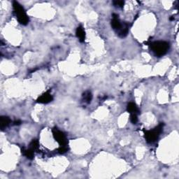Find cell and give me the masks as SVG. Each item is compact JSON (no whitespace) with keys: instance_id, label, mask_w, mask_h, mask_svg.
<instances>
[{"instance_id":"cell-1","label":"cell","mask_w":179,"mask_h":179,"mask_svg":"<svg viewBox=\"0 0 179 179\" xmlns=\"http://www.w3.org/2000/svg\"><path fill=\"white\" fill-rule=\"evenodd\" d=\"M148 43L150 48L154 53L158 57L164 55L168 51L169 48V43L162 41H158L154 42H146Z\"/></svg>"},{"instance_id":"cell-2","label":"cell","mask_w":179,"mask_h":179,"mask_svg":"<svg viewBox=\"0 0 179 179\" xmlns=\"http://www.w3.org/2000/svg\"><path fill=\"white\" fill-rule=\"evenodd\" d=\"M13 8L18 22L23 25H28L29 23V17L25 12L24 8L16 1H14L13 2Z\"/></svg>"},{"instance_id":"cell-3","label":"cell","mask_w":179,"mask_h":179,"mask_svg":"<svg viewBox=\"0 0 179 179\" xmlns=\"http://www.w3.org/2000/svg\"><path fill=\"white\" fill-rule=\"evenodd\" d=\"M163 127L164 123H160L153 130L144 132V137L148 143H153L158 139L159 134L162 132Z\"/></svg>"},{"instance_id":"cell-4","label":"cell","mask_w":179,"mask_h":179,"mask_svg":"<svg viewBox=\"0 0 179 179\" xmlns=\"http://www.w3.org/2000/svg\"><path fill=\"white\" fill-rule=\"evenodd\" d=\"M52 135H53L54 139L58 142L60 146H67L68 141L66 138V136L63 132L60 131L57 128L54 127L52 130Z\"/></svg>"},{"instance_id":"cell-5","label":"cell","mask_w":179,"mask_h":179,"mask_svg":"<svg viewBox=\"0 0 179 179\" xmlns=\"http://www.w3.org/2000/svg\"><path fill=\"white\" fill-rule=\"evenodd\" d=\"M52 100H53V97L49 92V91H48V92L41 95L36 100V102L40 103V104H48V103L51 102Z\"/></svg>"},{"instance_id":"cell-6","label":"cell","mask_w":179,"mask_h":179,"mask_svg":"<svg viewBox=\"0 0 179 179\" xmlns=\"http://www.w3.org/2000/svg\"><path fill=\"white\" fill-rule=\"evenodd\" d=\"M111 25L112 28L114 30L117 31V32H118L121 29L122 25L120 23L119 18H118V15L115 14V13L113 14V20H111Z\"/></svg>"},{"instance_id":"cell-7","label":"cell","mask_w":179,"mask_h":179,"mask_svg":"<svg viewBox=\"0 0 179 179\" xmlns=\"http://www.w3.org/2000/svg\"><path fill=\"white\" fill-rule=\"evenodd\" d=\"M76 36L79 39L81 43L84 42L85 39V32L84 29L83 28V27H78L76 31Z\"/></svg>"},{"instance_id":"cell-8","label":"cell","mask_w":179,"mask_h":179,"mask_svg":"<svg viewBox=\"0 0 179 179\" xmlns=\"http://www.w3.org/2000/svg\"><path fill=\"white\" fill-rule=\"evenodd\" d=\"M128 32H129V25H128L127 23H124V24L122 25L121 29L118 31V36L121 38L125 37L128 34Z\"/></svg>"},{"instance_id":"cell-9","label":"cell","mask_w":179,"mask_h":179,"mask_svg":"<svg viewBox=\"0 0 179 179\" xmlns=\"http://www.w3.org/2000/svg\"><path fill=\"white\" fill-rule=\"evenodd\" d=\"M22 153L23 155H25L27 158L29 159H32L34 158V151L32 150L31 148H28L26 149L25 148H23L22 150Z\"/></svg>"},{"instance_id":"cell-10","label":"cell","mask_w":179,"mask_h":179,"mask_svg":"<svg viewBox=\"0 0 179 179\" xmlns=\"http://www.w3.org/2000/svg\"><path fill=\"white\" fill-rule=\"evenodd\" d=\"M127 111L131 114H137L139 113V108H138L137 105L134 104V102H130L129 104H127Z\"/></svg>"},{"instance_id":"cell-11","label":"cell","mask_w":179,"mask_h":179,"mask_svg":"<svg viewBox=\"0 0 179 179\" xmlns=\"http://www.w3.org/2000/svg\"><path fill=\"white\" fill-rule=\"evenodd\" d=\"M10 123H11L10 118L7 117V116H1V119H0V124H1V130H3L4 128L8 127Z\"/></svg>"},{"instance_id":"cell-12","label":"cell","mask_w":179,"mask_h":179,"mask_svg":"<svg viewBox=\"0 0 179 179\" xmlns=\"http://www.w3.org/2000/svg\"><path fill=\"white\" fill-rule=\"evenodd\" d=\"M83 99H84L85 102L90 104L91 102V101L92 100V95L90 91H87L83 94Z\"/></svg>"},{"instance_id":"cell-13","label":"cell","mask_w":179,"mask_h":179,"mask_svg":"<svg viewBox=\"0 0 179 179\" xmlns=\"http://www.w3.org/2000/svg\"><path fill=\"white\" fill-rule=\"evenodd\" d=\"M39 147V141L37 139H33L32 141H31L30 144V148H31L33 151H35L36 150H38Z\"/></svg>"},{"instance_id":"cell-14","label":"cell","mask_w":179,"mask_h":179,"mask_svg":"<svg viewBox=\"0 0 179 179\" xmlns=\"http://www.w3.org/2000/svg\"><path fill=\"white\" fill-rule=\"evenodd\" d=\"M68 150H69V148H68L67 146H60L59 148H58L57 151L60 154H64V153H67Z\"/></svg>"},{"instance_id":"cell-15","label":"cell","mask_w":179,"mask_h":179,"mask_svg":"<svg viewBox=\"0 0 179 179\" xmlns=\"http://www.w3.org/2000/svg\"><path fill=\"white\" fill-rule=\"evenodd\" d=\"M130 121L132 124H137V122H138V118L137 114H131L130 116Z\"/></svg>"},{"instance_id":"cell-16","label":"cell","mask_w":179,"mask_h":179,"mask_svg":"<svg viewBox=\"0 0 179 179\" xmlns=\"http://www.w3.org/2000/svg\"><path fill=\"white\" fill-rule=\"evenodd\" d=\"M113 4L116 7H123L124 4V1H113Z\"/></svg>"},{"instance_id":"cell-17","label":"cell","mask_w":179,"mask_h":179,"mask_svg":"<svg viewBox=\"0 0 179 179\" xmlns=\"http://www.w3.org/2000/svg\"><path fill=\"white\" fill-rule=\"evenodd\" d=\"M21 122L20 120H15V121H14V122H13V124L14 125H20V124H21Z\"/></svg>"}]
</instances>
